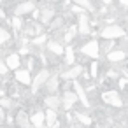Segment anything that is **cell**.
I'll list each match as a JSON object with an SVG mask.
<instances>
[{
  "instance_id": "obj_33",
  "label": "cell",
  "mask_w": 128,
  "mask_h": 128,
  "mask_svg": "<svg viewBox=\"0 0 128 128\" xmlns=\"http://www.w3.org/2000/svg\"><path fill=\"white\" fill-rule=\"evenodd\" d=\"M70 12H72V14H77V16H79V14H82V12H88V11H86L84 7L77 6V4H72V6H70Z\"/></svg>"
},
{
  "instance_id": "obj_9",
  "label": "cell",
  "mask_w": 128,
  "mask_h": 128,
  "mask_svg": "<svg viewBox=\"0 0 128 128\" xmlns=\"http://www.w3.org/2000/svg\"><path fill=\"white\" fill-rule=\"evenodd\" d=\"M77 32L82 37L91 35V20H90L88 12H82V14L77 16Z\"/></svg>"
},
{
  "instance_id": "obj_37",
  "label": "cell",
  "mask_w": 128,
  "mask_h": 128,
  "mask_svg": "<svg viewBox=\"0 0 128 128\" xmlns=\"http://www.w3.org/2000/svg\"><path fill=\"white\" fill-rule=\"evenodd\" d=\"M98 2H100L102 6H105V7H109V6H112V2H114V0H98Z\"/></svg>"
},
{
  "instance_id": "obj_10",
  "label": "cell",
  "mask_w": 128,
  "mask_h": 128,
  "mask_svg": "<svg viewBox=\"0 0 128 128\" xmlns=\"http://www.w3.org/2000/svg\"><path fill=\"white\" fill-rule=\"evenodd\" d=\"M32 79H34V76H32V72H30L28 68H21V67H20V68L14 70V81H16L18 84L28 88V86L32 84Z\"/></svg>"
},
{
  "instance_id": "obj_20",
  "label": "cell",
  "mask_w": 128,
  "mask_h": 128,
  "mask_svg": "<svg viewBox=\"0 0 128 128\" xmlns=\"http://www.w3.org/2000/svg\"><path fill=\"white\" fill-rule=\"evenodd\" d=\"M46 128H51L56 121H60V116H58V110L56 109H46Z\"/></svg>"
},
{
  "instance_id": "obj_39",
  "label": "cell",
  "mask_w": 128,
  "mask_h": 128,
  "mask_svg": "<svg viewBox=\"0 0 128 128\" xmlns=\"http://www.w3.org/2000/svg\"><path fill=\"white\" fill-rule=\"evenodd\" d=\"M51 128H62V123H60V121H56V123H54Z\"/></svg>"
},
{
  "instance_id": "obj_4",
  "label": "cell",
  "mask_w": 128,
  "mask_h": 128,
  "mask_svg": "<svg viewBox=\"0 0 128 128\" xmlns=\"http://www.w3.org/2000/svg\"><path fill=\"white\" fill-rule=\"evenodd\" d=\"M100 98L105 105H109L112 109H123V105H124V100L118 90H105L100 93Z\"/></svg>"
},
{
  "instance_id": "obj_36",
  "label": "cell",
  "mask_w": 128,
  "mask_h": 128,
  "mask_svg": "<svg viewBox=\"0 0 128 128\" xmlns=\"http://www.w3.org/2000/svg\"><path fill=\"white\" fill-rule=\"evenodd\" d=\"M118 4H119V7L128 9V0H118Z\"/></svg>"
},
{
  "instance_id": "obj_30",
  "label": "cell",
  "mask_w": 128,
  "mask_h": 128,
  "mask_svg": "<svg viewBox=\"0 0 128 128\" xmlns=\"http://www.w3.org/2000/svg\"><path fill=\"white\" fill-rule=\"evenodd\" d=\"M74 4H77V6H81V7H84L88 12H95V6L91 4V0H72Z\"/></svg>"
},
{
  "instance_id": "obj_31",
  "label": "cell",
  "mask_w": 128,
  "mask_h": 128,
  "mask_svg": "<svg viewBox=\"0 0 128 128\" xmlns=\"http://www.w3.org/2000/svg\"><path fill=\"white\" fill-rule=\"evenodd\" d=\"M60 26H63V18L62 16H54V20L49 23V28L51 30H58Z\"/></svg>"
},
{
  "instance_id": "obj_27",
  "label": "cell",
  "mask_w": 128,
  "mask_h": 128,
  "mask_svg": "<svg viewBox=\"0 0 128 128\" xmlns=\"http://www.w3.org/2000/svg\"><path fill=\"white\" fill-rule=\"evenodd\" d=\"M88 72H90L91 79H98V76H100V62H98V60H91Z\"/></svg>"
},
{
  "instance_id": "obj_29",
  "label": "cell",
  "mask_w": 128,
  "mask_h": 128,
  "mask_svg": "<svg viewBox=\"0 0 128 128\" xmlns=\"http://www.w3.org/2000/svg\"><path fill=\"white\" fill-rule=\"evenodd\" d=\"M48 40H49V37H48V34L44 32V34H39V35H35V37L32 39V46H46Z\"/></svg>"
},
{
  "instance_id": "obj_6",
  "label": "cell",
  "mask_w": 128,
  "mask_h": 128,
  "mask_svg": "<svg viewBox=\"0 0 128 128\" xmlns=\"http://www.w3.org/2000/svg\"><path fill=\"white\" fill-rule=\"evenodd\" d=\"M82 70H84V67H82L81 63H74V65H70L67 70H63V72L60 74V77H62L63 82H72V81H76V79L81 77Z\"/></svg>"
},
{
  "instance_id": "obj_19",
  "label": "cell",
  "mask_w": 128,
  "mask_h": 128,
  "mask_svg": "<svg viewBox=\"0 0 128 128\" xmlns=\"http://www.w3.org/2000/svg\"><path fill=\"white\" fill-rule=\"evenodd\" d=\"M76 48L74 46H70V44H65V53H63V63L67 65V67H70V65H74L76 63Z\"/></svg>"
},
{
  "instance_id": "obj_34",
  "label": "cell",
  "mask_w": 128,
  "mask_h": 128,
  "mask_svg": "<svg viewBox=\"0 0 128 128\" xmlns=\"http://www.w3.org/2000/svg\"><path fill=\"white\" fill-rule=\"evenodd\" d=\"M118 86H119V90H123V91H124V90H128V79L123 76L121 79H118Z\"/></svg>"
},
{
  "instance_id": "obj_26",
  "label": "cell",
  "mask_w": 128,
  "mask_h": 128,
  "mask_svg": "<svg viewBox=\"0 0 128 128\" xmlns=\"http://www.w3.org/2000/svg\"><path fill=\"white\" fill-rule=\"evenodd\" d=\"M37 58L35 56H32V54H28V56H25V68H28L30 72H34V70H39V67H37Z\"/></svg>"
},
{
  "instance_id": "obj_28",
  "label": "cell",
  "mask_w": 128,
  "mask_h": 128,
  "mask_svg": "<svg viewBox=\"0 0 128 128\" xmlns=\"http://www.w3.org/2000/svg\"><path fill=\"white\" fill-rule=\"evenodd\" d=\"M0 105H2L6 110H11V109H14V105H16V102H14V98L12 96H0Z\"/></svg>"
},
{
  "instance_id": "obj_43",
  "label": "cell",
  "mask_w": 128,
  "mask_h": 128,
  "mask_svg": "<svg viewBox=\"0 0 128 128\" xmlns=\"http://www.w3.org/2000/svg\"><path fill=\"white\" fill-rule=\"evenodd\" d=\"M0 128H4V124H0Z\"/></svg>"
},
{
  "instance_id": "obj_5",
  "label": "cell",
  "mask_w": 128,
  "mask_h": 128,
  "mask_svg": "<svg viewBox=\"0 0 128 128\" xmlns=\"http://www.w3.org/2000/svg\"><path fill=\"white\" fill-rule=\"evenodd\" d=\"M34 9H37V2L35 0H21V2H18L16 6H14V11H12V14L14 16H28V14H32V11Z\"/></svg>"
},
{
  "instance_id": "obj_2",
  "label": "cell",
  "mask_w": 128,
  "mask_h": 128,
  "mask_svg": "<svg viewBox=\"0 0 128 128\" xmlns=\"http://www.w3.org/2000/svg\"><path fill=\"white\" fill-rule=\"evenodd\" d=\"M51 74H53V70H51L49 67H40V68L35 72L34 79H32L30 93H32V95H37L40 90H44V84H46V81L49 79V76H51Z\"/></svg>"
},
{
  "instance_id": "obj_3",
  "label": "cell",
  "mask_w": 128,
  "mask_h": 128,
  "mask_svg": "<svg viewBox=\"0 0 128 128\" xmlns=\"http://www.w3.org/2000/svg\"><path fill=\"white\" fill-rule=\"evenodd\" d=\"M79 53L84 56V58H91V60H98L100 54H102V49H100V40H96L95 37L82 42L81 48H79Z\"/></svg>"
},
{
  "instance_id": "obj_11",
  "label": "cell",
  "mask_w": 128,
  "mask_h": 128,
  "mask_svg": "<svg viewBox=\"0 0 128 128\" xmlns=\"http://www.w3.org/2000/svg\"><path fill=\"white\" fill-rule=\"evenodd\" d=\"M105 58H107V62L110 63V65H119V63H124L126 62V58H128V54H126V51L124 49H112L110 53H107L105 54Z\"/></svg>"
},
{
  "instance_id": "obj_8",
  "label": "cell",
  "mask_w": 128,
  "mask_h": 128,
  "mask_svg": "<svg viewBox=\"0 0 128 128\" xmlns=\"http://www.w3.org/2000/svg\"><path fill=\"white\" fill-rule=\"evenodd\" d=\"M77 102H79V98H77L74 90H68V88L63 90V93H62V107H63V110H72Z\"/></svg>"
},
{
  "instance_id": "obj_16",
  "label": "cell",
  "mask_w": 128,
  "mask_h": 128,
  "mask_svg": "<svg viewBox=\"0 0 128 128\" xmlns=\"http://www.w3.org/2000/svg\"><path fill=\"white\" fill-rule=\"evenodd\" d=\"M42 104L46 105V109H60L62 107V96H58V93H48L42 100Z\"/></svg>"
},
{
  "instance_id": "obj_1",
  "label": "cell",
  "mask_w": 128,
  "mask_h": 128,
  "mask_svg": "<svg viewBox=\"0 0 128 128\" xmlns=\"http://www.w3.org/2000/svg\"><path fill=\"white\" fill-rule=\"evenodd\" d=\"M126 28L121 26V25H116V23H110V25H105L98 30V37L100 39H114V40H119V39H124L126 37Z\"/></svg>"
},
{
  "instance_id": "obj_12",
  "label": "cell",
  "mask_w": 128,
  "mask_h": 128,
  "mask_svg": "<svg viewBox=\"0 0 128 128\" xmlns=\"http://www.w3.org/2000/svg\"><path fill=\"white\" fill-rule=\"evenodd\" d=\"M14 126L16 128H34L32 121H30V114L25 109H18L16 116H14Z\"/></svg>"
},
{
  "instance_id": "obj_41",
  "label": "cell",
  "mask_w": 128,
  "mask_h": 128,
  "mask_svg": "<svg viewBox=\"0 0 128 128\" xmlns=\"http://www.w3.org/2000/svg\"><path fill=\"white\" fill-rule=\"evenodd\" d=\"M126 32H128V20H126Z\"/></svg>"
},
{
  "instance_id": "obj_18",
  "label": "cell",
  "mask_w": 128,
  "mask_h": 128,
  "mask_svg": "<svg viewBox=\"0 0 128 128\" xmlns=\"http://www.w3.org/2000/svg\"><path fill=\"white\" fill-rule=\"evenodd\" d=\"M54 16H56V12H54L53 7H40V18H39V21L44 26H49V23L54 20Z\"/></svg>"
},
{
  "instance_id": "obj_17",
  "label": "cell",
  "mask_w": 128,
  "mask_h": 128,
  "mask_svg": "<svg viewBox=\"0 0 128 128\" xmlns=\"http://www.w3.org/2000/svg\"><path fill=\"white\" fill-rule=\"evenodd\" d=\"M30 121H32L34 128H44L46 126V112L40 110V109H35L30 114Z\"/></svg>"
},
{
  "instance_id": "obj_23",
  "label": "cell",
  "mask_w": 128,
  "mask_h": 128,
  "mask_svg": "<svg viewBox=\"0 0 128 128\" xmlns=\"http://www.w3.org/2000/svg\"><path fill=\"white\" fill-rule=\"evenodd\" d=\"M77 35H79V32H77V23H76V25H70V26L67 28V32H65V35H63V42H65V44H70Z\"/></svg>"
},
{
  "instance_id": "obj_44",
  "label": "cell",
  "mask_w": 128,
  "mask_h": 128,
  "mask_svg": "<svg viewBox=\"0 0 128 128\" xmlns=\"http://www.w3.org/2000/svg\"><path fill=\"white\" fill-rule=\"evenodd\" d=\"M0 21H2V20H0Z\"/></svg>"
},
{
  "instance_id": "obj_38",
  "label": "cell",
  "mask_w": 128,
  "mask_h": 128,
  "mask_svg": "<svg viewBox=\"0 0 128 128\" xmlns=\"http://www.w3.org/2000/svg\"><path fill=\"white\" fill-rule=\"evenodd\" d=\"M0 20H7V12L4 7H0Z\"/></svg>"
},
{
  "instance_id": "obj_42",
  "label": "cell",
  "mask_w": 128,
  "mask_h": 128,
  "mask_svg": "<svg viewBox=\"0 0 128 128\" xmlns=\"http://www.w3.org/2000/svg\"><path fill=\"white\" fill-rule=\"evenodd\" d=\"M126 119H128V110H126Z\"/></svg>"
},
{
  "instance_id": "obj_21",
  "label": "cell",
  "mask_w": 128,
  "mask_h": 128,
  "mask_svg": "<svg viewBox=\"0 0 128 128\" xmlns=\"http://www.w3.org/2000/svg\"><path fill=\"white\" fill-rule=\"evenodd\" d=\"M9 23H11L12 32H16V34L23 32V28H25V21H23V18H21V16H14V14H12V18L9 20Z\"/></svg>"
},
{
  "instance_id": "obj_35",
  "label": "cell",
  "mask_w": 128,
  "mask_h": 128,
  "mask_svg": "<svg viewBox=\"0 0 128 128\" xmlns=\"http://www.w3.org/2000/svg\"><path fill=\"white\" fill-rule=\"evenodd\" d=\"M6 118H7V110L0 105V124H4L6 123Z\"/></svg>"
},
{
  "instance_id": "obj_7",
  "label": "cell",
  "mask_w": 128,
  "mask_h": 128,
  "mask_svg": "<svg viewBox=\"0 0 128 128\" xmlns=\"http://www.w3.org/2000/svg\"><path fill=\"white\" fill-rule=\"evenodd\" d=\"M72 88H74V91H76V95H77L81 105H82L84 109H88L91 104H90V96H88V91H86L84 84H82L79 79H76V81H72Z\"/></svg>"
},
{
  "instance_id": "obj_15",
  "label": "cell",
  "mask_w": 128,
  "mask_h": 128,
  "mask_svg": "<svg viewBox=\"0 0 128 128\" xmlns=\"http://www.w3.org/2000/svg\"><path fill=\"white\" fill-rule=\"evenodd\" d=\"M4 60H6V63H7L9 70H12V72L23 65V60H21V54H20V53H7Z\"/></svg>"
},
{
  "instance_id": "obj_24",
  "label": "cell",
  "mask_w": 128,
  "mask_h": 128,
  "mask_svg": "<svg viewBox=\"0 0 128 128\" xmlns=\"http://www.w3.org/2000/svg\"><path fill=\"white\" fill-rule=\"evenodd\" d=\"M114 48H116V40H114V39H102V42H100V49H102L104 54L110 53Z\"/></svg>"
},
{
  "instance_id": "obj_40",
  "label": "cell",
  "mask_w": 128,
  "mask_h": 128,
  "mask_svg": "<svg viewBox=\"0 0 128 128\" xmlns=\"http://www.w3.org/2000/svg\"><path fill=\"white\" fill-rule=\"evenodd\" d=\"M4 95H6V90H4L2 86H0V96H4Z\"/></svg>"
},
{
  "instance_id": "obj_32",
  "label": "cell",
  "mask_w": 128,
  "mask_h": 128,
  "mask_svg": "<svg viewBox=\"0 0 128 128\" xmlns=\"http://www.w3.org/2000/svg\"><path fill=\"white\" fill-rule=\"evenodd\" d=\"M11 70H9V67H7V63H6V60L0 56V77H7V74H9Z\"/></svg>"
},
{
  "instance_id": "obj_22",
  "label": "cell",
  "mask_w": 128,
  "mask_h": 128,
  "mask_svg": "<svg viewBox=\"0 0 128 128\" xmlns=\"http://www.w3.org/2000/svg\"><path fill=\"white\" fill-rule=\"evenodd\" d=\"M11 40H12V34L9 32V28L0 25V49H2L4 46H7Z\"/></svg>"
},
{
  "instance_id": "obj_13",
  "label": "cell",
  "mask_w": 128,
  "mask_h": 128,
  "mask_svg": "<svg viewBox=\"0 0 128 128\" xmlns=\"http://www.w3.org/2000/svg\"><path fill=\"white\" fill-rule=\"evenodd\" d=\"M60 86H62V77H60L58 72H53V74L49 76V79L46 81L44 90H46V93H58Z\"/></svg>"
},
{
  "instance_id": "obj_25",
  "label": "cell",
  "mask_w": 128,
  "mask_h": 128,
  "mask_svg": "<svg viewBox=\"0 0 128 128\" xmlns=\"http://www.w3.org/2000/svg\"><path fill=\"white\" fill-rule=\"evenodd\" d=\"M74 116H76L77 123H81V124H84V126H91V124H93V118H91L90 114H86V112H76Z\"/></svg>"
},
{
  "instance_id": "obj_14",
  "label": "cell",
  "mask_w": 128,
  "mask_h": 128,
  "mask_svg": "<svg viewBox=\"0 0 128 128\" xmlns=\"http://www.w3.org/2000/svg\"><path fill=\"white\" fill-rule=\"evenodd\" d=\"M46 51L49 54H54V56H63L65 53V46L60 42V40H54V39H49L46 42Z\"/></svg>"
}]
</instances>
